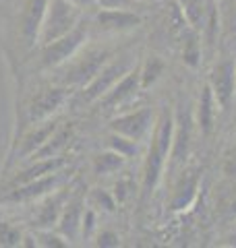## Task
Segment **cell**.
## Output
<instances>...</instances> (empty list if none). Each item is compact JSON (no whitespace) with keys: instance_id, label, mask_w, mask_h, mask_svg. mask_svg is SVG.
Masks as SVG:
<instances>
[{"instance_id":"obj_13","label":"cell","mask_w":236,"mask_h":248,"mask_svg":"<svg viewBox=\"0 0 236 248\" xmlns=\"http://www.w3.org/2000/svg\"><path fill=\"white\" fill-rule=\"evenodd\" d=\"M191 116L185 114L183 106H178L174 112V135H172V149L166 166L170 172L183 168L185 159L188 157V151H191Z\"/></svg>"},{"instance_id":"obj_15","label":"cell","mask_w":236,"mask_h":248,"mask_svg":"<svg viewBox=\"0 0 236 248\" xmlns=\"http://www.w3.org/2000/svg\"><path fill=\"white\" fill-rule=\"evenodd\" d=\"M141 23L143 17L133 9H100L96 15V27L104 33H127Z\"/></svg>"},{"instance_id":"obj_1","label":"cell","mask_w":236,"mask_h":248,"mask_svg":"<svg viewBox=\"0 0 236 248\" xmlns=\"http://www.w3.org/2000/svg\"><path fill=\"white\" fill-rule=\"evenodd\" d=\"M172 135H174V112L170 106H162L160 114L155 116L152 143H149L143 166H141V201H147L153 195L164 172H166L172 149Z\"/></svg>"},{"instance_id":"obj_23","label":"cell","mask_w":236,"mask_h":248,"mask_svg":"<svg viewBox=\"0 0 236 248\" xmlns=\"http://www.w3.org/2000/svg\"><path fill=\"white\" fill-rule=\"evenodd\" d=\"M23 232L19 226H15L13 221H9L6 217L0 213V248H17L23 242Z\"/></svg>"},{"instance_id":"obj_2","label":"cell","mask_w":236,"mask_h":248,"mask_svg":"<svg viewBox=\"0 0 236 248\" xmlns=\"http://www.w3.org/2000/svg\"><path fill=\"white\" fill-rule=\"evenodd\" d=\"M114 56V52L106 48V46H87L85 44L68 62H65L60 68L52 73H58L56 83L68 85V87H83L87 85L93 77L98 75V71L106 62Z\"/></svg>"},{"instance_id":"obj_18","label":"cell","mask_w":236,"mask_h":248,"mask_svg":"<svg viewBox=\"0 0 236 248\" xmlns=\"http://www.w3.org/2000/svg\"><path fill=\"white\" fill-rule=\"evenodd\" d=\"M73 133H75V128H73V124L70 122H60V126L54 130L52 137L46 141L39 149L31 155L29 159H46V157H58V155L65 153V149L70 145V139H73ZM25 159V161H29Z\"/></svg>"},{"instance_id":"obj_28","label":"cell","mask_w":236,"mask_h":248,"mask_svg":"<svg viewBox=\"0 0 236 248\" xmlns=\"http://www.w3.org/2000/svg\"><path fill=\"white\" fill-rule=\"evenodd\" d=\"M222 172L226 178H236V137L232 139V143L228 145V149L224 153Z\"/></svg>"},{"instance_id":"obj_20","label":"cell","mask_w":236,"mask_h":248,"mask_svg":"<svg viewBox=\"0 0 236 248\" xmlns=\"http://www.w3.org/2000/svg\"><path fill=\"white\" fill-rule=\"evenodd\" d=\"M164 68H166V64H164V60L160 56H155V54H152V56H147L143 62H139V71H141V89H149L152 85L157 83V79L164 75Z\"/></svg>"},{"instance_id":"obj_22","label":"cell","mask_w":236,"mask_h":248,"mask_svg":"<svg viewBox=\"0 0 236 248\" xmlns=\"http://www.w3.org/2000/svg\"><path fill=\"white\" fill-rule=\"evenodd\" d=\"M106 147L116 151V153H120L124 159H131L139 153V143L137 141H133V139H129V137H122L118 133H112V130H110V135L106 137Z\"/></svg>"},{"instance_id":"obj_3","label":"cell","mask_w":236,"mask_h":248,"mask_svg":"<svg viewBox=\"0 0 236 248\" xmlns=\"http://www.w3.org/2000/svg\"><path fill=\"white\" fill-rule=\"evenodd\" d=\"M70 97H73V87L62 83H50L34 89L31 95L25 99V104H23V110H25L23 122H25V126L54 118L70 102Z\"/></svg>"},{"instance_id":"obj_11","label":"cell","mask_w":236,"mask_h":248,"mask_svg":"<svg viewBox=\"0 0 236 248\" xmlns=\"http://www.w3.org/2000/svg\"><path fill=\"white\" fill-rule=\"evenodd\" d=\"M46 4H48V0H23L17 15V31L25 50L37 48V37L39 29H42Z\"/></svg>"},{"instance_id":"obj_7","label":"cell","mask_w":236,"mask_h":248,"mask_svg":"<svg viewBox=\"0 0 236 248\" xmlns=\"http://www.w3.org/2000/svg\"><path fill=\"white\" fill-rule=\"evenodd\" d=\"M65 184H68V174H67V168H62L58 172H52L48 176L37 178V180H31L21 186H15L11 190L0 192V205H11V207L34 205L35 201L44 199L46 195H50L52 190H56Z\"/></svg>"},{"instance_id":"obj_6","label":"cell","mask_w":236,"mask_h":248,"mask_svg":"<svg viewBox=\"0 0 236 248\" xmlns=\"http://www.w3.org/2000/svg\"><path fill=\"white\" fill-rule=\"evenodd\" d=\"M87 37H89V29L81 21L73 31H68L67 35H62L58 40H54L46 46H39L37 48L39 50V56H37L39 68H42V71H48V73L60 68L65 62H68L85 44H87Z\"/></svg>"},{"instance_id":"obj_32","label":"cell","mask_w":236,"mask_h":248,"mask_svg":"<svg viewBox=\"0 0 236 248\" xmlns=\"http://www.w3.org/2000/svg\"><path fill=\"white\" fill-rule=\"evenodd\" d=\"M75 6H79L81 11H87L91 6H98V0H70Z\"/></svg>"},{"instance_id":"obj_26","label":"cell","mask_w":236,"mask_h":248,"mask_svg":"<svg viewBox=\"0 0 236 248\" xmlns=\"http://www.w3.org/2000/svg\"><path fill=\"white\" fill-rule=\"evenodd\" d=\"M85 203L93 209H104V211H114L116 205H118L114 195L106 188H93L87 195V199H85Z\"/></svg>"},{"instance_id":"obj_29","label":"cell","mask_w":236,"mask_h":248,"mask_svg":"<svg viewBox=\"0 0 236 248\" xmlns=\"http://www.w3.org/2000/svg\"><path fill=\"white\" fill-rule=\"evenodd\" d=\"M93 240H96V246H101V248H116V246H120V236H118L114 230H108V228L106 230L98 228Z\"/></svg>"},{"instance_id":"obj_16","label":"cell","mask_w":236,"mask_h":248,"mask_svg":"<svg viewBox=\"0 0 236 248\" xmlns=\"http://www.w3.org/2000/svg\"><path fill=\"white\" fill-rule=\"evenodd\" d=\"M85 190L75 192L70 190V197L65 203V209L60 213V219L56 223V230L60 232L67 240H77V236L81 234V219L85 213Z\"/></svg>"},{"instance_id":"obj_4","label":"cell","mask_w":236,"mask_h":248,"mask_svg":"<svg viewBox=\"0 0 236 248\" xmlns=\"http://www.w3.org/2000/svg\"><path fill=\"white\" fill-rule=\"evenodd\" d=\"M137 64H139V60L135 56V52L114 54V56L98 71V75L93 77L87 85L81 87V91H79V102L81 104H96L100 97H104L106 93Z\"/></svg>"},{"instance_id":"obj_14","label":"cell","mask_w":236,"mask_h":248,"mask_svg":"<svg viewBox=\"0 0 236 248\" xmlns=\"http://www.w3.org/2000/svg\"><path fill=\"white\" fill-rule=\"evenodd\" d=\"M197 195H199V170H195V168L183 170L180 176L176 178L170 201H168L170 211L172 213L186 211L188 207H193V203L197 201Z\"/></svg>"},{"instance_id":"obj_9","label":"cell","mask_w":236,"mask_h":248,"mask_svg":"<svg viewBox=\"0 0 236 248\" xmlns=\"http://www.w3.org/2000/svg\"><path fill=\"white\" fill-rule=\"evenodd\" d=\"M70 190L73 186L65 184L60 188L52 190L50 195H46L44 199H39L34 203V213L29 217V226L35 228V230H52L56 228V223L60 219V213L65 209V203L70 197Z\"/></svg>"},{"instance_id":"obj_5","label":"cell","mask_w":236,"mask_h":248,"mask_svg":"<svg viewBox=\"0 0 236 248\" xmlns=\"http://www.w3.org/2000/svg\"><path fill=\"white\" fill-rule=\"evenodd\" d=\"M81 17L83 11L75 6L70 0H48L42 29H39V37H37V48L67 35L68 31H73L81 23Z\"/></svg>"},{"instance_id":"obj_8","label":"cell","mask_w":236,"mask_h":248,"mask_svg":"<svg viewBox=\"0 0 236 248\" xmlns=\"http://www.w3.org/2000/svg\"><path fill=\"white\" fill-rule=\"evenodd\" d=\"M153 124H155L153 110L149 106H143V108H137V110H129V112H120L112 116L108 122V128L112 133H118L141 143L145 137H152Z\"/></svg>"},{"instance_id":"obj_34","label":"cell","mask_w":236,"mask_h":248,"mask_svg":"<svg viewBox=\"0 0 236 248\" xmlns=\"http://www.w3.org/2000/svg\"><path fill=\"white\" fill-rule=\"evenodd\" d=\"M139 2H141V0H139Z\"/></svg>"},{"instance_id":"obj_17","label":"cell","mask_w":236,"mask_h":248,"mask_svg":"<svg viewBox=\"0 0 236 248\" xmlns=\"http://www.w3.org/2000/svg\"><path fill=\"white\" fill-rule=\"evenodd\" d=\"M218 110H219V106H218V102H216L214 93H211V89H209V85L205 83V85L201 87L199 102H197V110H195V124L199 126L201 135L209 137L211 133H214Z\"/></svg>"},{"instance_id":"obj_24","label":"cell","mask_w":236,"mask_h":248,"mask_svg":"<svg viewBox=\"0 0 236 248\" xmlns=\"http://www.w3.org/2000/svg\"><path fill=\"white\" fill-rule=\"evenodd\" d=\"M37 246L42 248H67L70 246V240H67L58 230H35L34 232Z\"/></svg>"},{"instance_id":"obj_19","label":"cell","mask_w":236,"mask_h":248,"mask_svg":"<svg viewBox=\"0 0 236 248\" xmlns=\"http://www.w3.org/2000/svg\"><path fill=\"white\" fill-rule=\"evenodd\" d=\"M124 159L120 153H116L112 149H106V151H100L96 157L91 161V170L96 176H110V174H116L118 170L124 166Z\"/></svg>"},{"instance_id":"obj_10","label":"cell","mask_w":236,"mask_h":248,"mask_svg":"<svg viewBox=\"0 0 236 248\" xmlns=\"http://www.w3.org/2000/svg\"><path fill=\"white\" fill-rule=\"evenodd\" d=\"M207 85L211 93H214L219 110H228L236 93V60L234 58L218 60L209 71Z\"/></svg>"},{"instance_id":"obj_31","label":"cell","mask_w":236,"mask_h":248,"mask_svg":"<svg viewBox=\"0 0 236 248\" xmlns=\"http://www.w3.org/2000/svg\"><path fill=\"white\" fill-rule=\"evenodd\" d=\"M139 0H98L100 9H133L135 11Z\"/></svg>"},{"instance_id":"obj_12","label":"cell","mask_w":236,"mask_h":248,"mask_svg":"<svg viewBox=\"0 0 236 248\" xmlns=\"http://www.w3.org/2000/svg\"><path fill=\"white\" fill-rule=\"evenodd\" d=\"M139 91H143V89H141V71L137 64L135 68H131L104 97H100L96 104L100 108H104V110H118V108H124L127 104H131L133 99L137 97Z\"/></svg>"},{"instance_id":"obj_21","label":"cell","mask_w":236,"mask_h":248,"mask_svg":"<svg viewBox=\"0 0 236 248\" xmlns=\"http://www.w3.org/2000/svg\"><path fill=\"white\" fill-rule=\"evenodd\" d=\"M201 56H203V42H201V35L193 29L188 35H185V42H183V62L188 68H197L201 64Z\"/></svg>"},{"instance_id":"obj_27","label":"cell","mask_w":236,"mask_h":248,"mask_svg":"<svg viewBox=\"0 0 236 248\" xmlns=\"http://www.w3.org/2000/svg\"><path fill=\"white\" fill-rule=\"evenodd\" d=\"M98 215H96V209L85 205V213H83V219H81V236L83 240H91L93 236H96L98 232Z\"/></svg>"},{"instance_id":"obj_33","label":"cell","mask_w":236,"mask_h":248,"mask_svg":"<svg viewBox=\"0 0 236 248\" xmlns=\"http://www.w3.org/2000/svg\"><path fill=\"white\" fill-rule=\"evenodd\" d=\"M226 240H228V242H224L226 246H236V232H232V234L228 236Z\"/></svg>"},{"instance_id":"obj_25","label":"cell","mask_w":236,"mask_h":248,"mask_svg":"<svg viewBox=\"0 0 236 248\" xmlns=\"http://www.w3.org/2000/svg\"><path fill=\"white\" fill-rule=\"evenodd\" d=\"M219 21L226 35H236V0H222L218 2Z\"/></svg>"},{"instance_id":"obj_30","label":"cell","mask_w":236,"mask_h":248,"mask_svg":"<svg viewBox=\"0 0 236 248\" xmlns=\"http://www.w3.org/2000/svg\"><path fill=\"white\" fill-rule=\"evenodd\" d=\"M133 190H135V186H133V182L129 178H120V180L114 184L112 195L116 199V203H127V199L133 195Z\"/></svg>"}]
</instances>
